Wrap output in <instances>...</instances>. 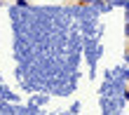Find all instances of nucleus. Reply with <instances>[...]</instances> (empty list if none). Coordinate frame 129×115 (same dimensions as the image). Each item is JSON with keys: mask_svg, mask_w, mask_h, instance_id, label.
Here are the masks:
<instances>
[{"mask_svg": "<svg viewBox=\"0 0 129 115\" xmlns=\"http://www.w3.org/2000/svg\"><path fill=\"white\" fill-rule=\"evenodd\" d=\"M122 10H124V19H127V21H129V0H127V5H124V7H122Z\"/></svg>", "mask_w": 129, "mask_h": 115, "instance_id": "20e7f679", "label": "nucleus"}, {"mask_svg": "<svg viewBox=\"0 0 129 115\" xmlns=\"http://www.w3.org/2000/svg\"><path fill=\"white\" fill-rule=\"evenodd\" d=\"M80 3H82V5H94V7H96L101 0H80Z\"/></svg>", "mask_w": 129, "mask_h": 115, "instance_id": "7ed1b4c3", "label": "nucleus"}, {"mask_svg": "<svg viewBox=\"0 0 129 115\" xmlns=\"http://www.w3.org/2000/svg\"><path fill=\"white\" fill-rule=\"evenodd\" d=\"M120 73H122L124 80H129V66H122V68H120Z\"/></svg>", "mask_w": 129, "mask_h": 115, "instance_id": "f03ea898", "label": "nucleus"}, {"mask_svg": "<svg viewBox=\"0 0 129 115\" xmlns=\"http://www.w3.org/2000/svg\"><path fill=\"white\" fill-rule=\"evenodd\" d=\"M106 3H108V7L113 10V7H124V5H127V0H106Z\"/></svg>", "mask_w": 129, "mask_h": 115, "instance_id": "f257e3e1", "label": "nucleus"}, {"mask_svg": "<svg viewBox=\"0 0 129 115\" xmlns=\"http://www.w3.org/2000/svg\"><path fill=\"white\" fill-rule=\"evenodd\" d=\"M14 3H17V5H21V7H26V5H28V0H14Z\"/></svg>", "mask_w": 129, "mask_h": 115, "instance_id": "39448f33", "label": "nucleus"}]
</instances>
